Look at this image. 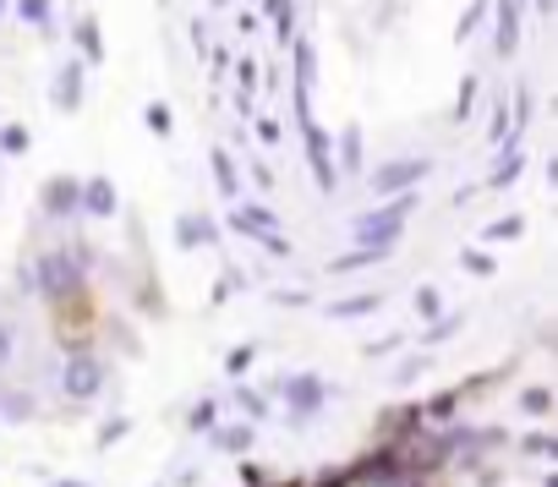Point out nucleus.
I'll use <instances>...</instances> for the list:
<instances>
[{
	"mask_svg": "<svg viewBox=\"0 0 558 487\" xmlns=\"http://www.w3.org/2000/svg\"><path fill=\"white\" fill-rule=\"evenodd\" d=\"M286 394H291V405H296V411H318V400H324L318 378H296V383H291Z\"/></svg>",
	"mask_w": 558,
	"mask_h": 487,
	"instance_id": "6e6552de",
	"label": "nucleus"
},
{
	"mask_svg": "<svg viewBox=\"0 0 558 487\" xmlns=\"http://www.w3.org/2000/svg\"><path fill=\"white\" fill-rule=\"evenodd\" d=\"M77 203H83V186H77L72 175H61V181L45 186V208H50V214H72Z\"/></svg>",
	"mask_w": 558,
	"mask_h": 487,
	"instance_id": "39448f33",
	"label": "nucleus"
},
{
	"mask_svg": "<svg viewBox=\"0 0 558 487\" xmlns=\"http://www.w3.org/2000/svg\"><path fill=\"white\" fill-rule=\"evenodd\" d=\"M77 45H83V56H88V61H105V45H99V23H94V17H83V23H77Z\"/></svg>",
	"mask_w": 558,
	"mask_h": 487,
	"instance_id": "1a4fd4ad",
	"label": "nucleus"
},
{
	"mask_svg": "<svg viewBox=\"0 0 558 487\" xmlns=\"http://www.w3.org/2000/svg\"><path fill=\"white\" fill-rule=\"evenodd\" d=\"M471 99H476V77H465V83H460V105H454V115H465V110H471Z\"/></svg>",
	"mask_w": 558,
	"mask_h": 487,
	"instance_id": "f3484780",
	"label": "nucleus"
},
{
	"mask_svg": "<svg viewBox=\"0 0 558 487\" xmlns=\"http://www.w3.org/2000/svg\"><path fill=\"white\" fill-rule=\"evenodd\" d=\"M197 241H214L208 219H181V247H197Z\"/></svg>",
	"mask_w": 558,
	"mask_h": 487,
	"instance_id": "9d476101",
	"label": "nucleus"
},
{
	"mask_svg": "<svg viewBox=\"0 0 558 487\" xmlns=\"http://www.w3.org/2000/svg\"><path fill=\"white\" fill-rule=\"evenodd\" d=\"M384 296H356V302H340V307H329L335 318H362V313H373Z\"/></svg>",
	"mask_w": 558,
	"mask_h": 487,
	"instance_id": "f8f14e48",
	"label": "nucleus"
},
{
	"mask_svg": "<svg viewBox=\"0 0 558 487\" xmlns=\"http://www.w3.org/2000/svg\"><path fill=\"white\" fill-rule=\"evenodd\" d=\"M356 165H362V132L345 126V170H356Z\"/></svg>",
	"mask_w": 558,
	"mask_h": 487,
	"instance_id": "ddd939ff",
	"label": "nucleus"
},
{
	"mask_svg": "<svg viewBox=\"0 0 558 487\" xmlns=\"http://www.w3.org/2000/svg\"><path fill=\"white\" fill-rule=\"evenodd\" d=\"M77 105H83V61L61 66L56 77V110H77Z\"/></svg>",
	"mask_w": 558,
	"mask_h": 487,
	"instance_id": "20e7f679",
	"label": "nucleus"
},
{
	"mask_svg": "<svg viewBox=\"0 0 558 487\" xmlns=\"http://www.w3.org/2000/svg\"><path fill=\"white\" fill-rule=\"evenodd\" d=\"M192 427H214V405H197L192 411Z\"/></svg>",
	"mask_w": 558,
	"mask_h": 487,
	"instance_id": "4be33fe9",
	"label": "nucleus"
},
{
	"mask_svg": "<svg viewBox=\"0 0 558 487\" xmlns=\"http://www.w3.org/2000/svg\"><path fill=\"white\" fill-rule=\"evenodd\" d=\"M66 394H72V400L99 394V362H94V356H72V367H66Z\"/></svg>",
	"mask_w": 558,
	"mask_h": 487,
	"instance_id": "7ed1b4c3",
	"label": "nucleus"
},
{
	"mask_svg": "<svg viewBox=\"0 0 558 487\" xmlns=\"http://www.w3.org/2000/svg\"><path fill=\"white\" fill-rule=\"evenodd\" d=\"M148 132H159V137L170 132V110L165 105H148Z\"/></svg>",
	"mask_w": 558,
	"mask_h": 487,
	"instance_id": "4468645a",
	"label": "nucleus"
},
{
	"mask_svg": "<svg viewBox=\"0 0 558 487\" xmlns=\"http://www.w3.org/2000/svg\"><path fill=\"white\" fill-rule=\"evenodd\" d=\"M520 405H525V411H531V416H542V411H547V405H553V394H547V389H531V394H525V400H520Z\"/></svg>",
	"mask_w": 558,
	"mask_h": 487,
	"instance_id": "2eb2a0df",
	"label": "nucleus"
},
{
	"mask_svg": "<svg viewBox=\"0 0 558 487\" xmlns=\"http://www.w3.org/2000/svg\"><path fill=\"white\" fill-rule=\"evenodd\" d=\"M83 203H88V214H116V186L110 181H88L83 186Z\"/></svg>",
	"mask_w": 558,
	"mask_h": 487,
	"instance_id": "0eeeda50",
	"label": "nucleus"
},
{
	"mask_svg": "<svg viewBox=\"0 0 558 487\" xmlns=\"http://www.w3.org/2000/svg\"><path fill=\"white\" fill-rule=\"evenodd\" d=\"M17 12H23V23H39V28H50V0H17Z\"/></svg>",
	"mask_w": 558,
	"mask_h": 487,
	"instance_id": "9b49d317",
	"label": "nucleus"
},
{
	"mask_svg": "<svg viewBox=\"0 0 558 487\" xmlns=\"http://www.w3.org/2000/svg\"><path fill=\"white\" fill-rule=\"evenodd\" d=\"M39 285H45V296H56V302L77 296V258H72V253H50V258L39 264Z\"/></svg>",
	"mask_w": 558,
	"mask_h": 487,
	"instance_id": "f257e3e1",
	"label": "nucleus"
},
{
	"mask_svg": "<svg viewBox=\"0 0 558 487\" xmlns=\"http://www.w3.org/2000/svg\"><path fill=\"white\" fill-rule=\"evenodd\" d=\"M487 235H498V241H504V235H520V219H498Z\"/></svg>",
	"mask_w": 558,
	"mask_h": 487,
	"instance_id": "aec40b11",
	"label": "nucleus"
},
{
	"mask_svg": "<svg viewBox=\"0 0 558 487\" xmlns=\"http://www.w3.org/2000/svg\"><path fill=\"white\" fill-rule=\"evenodd\" d=\"M416 313H422V318H433V313H438V296H433V291H422V296H416Z\"/></svg>",
	"mask_w": 558,
	"mask_h": 487,
	"instance_id": "412c9836",
	"label": "nucleus"
},
{
	"mask_svg": "<svg viewBox=\"0 0 558 487\" xmlns=\"http://www.w3.org/2000/svg\"><path fill=\"white\" fill-rule=\"evenodd\" d=\"M214 165H219V186H225V192H235V170H230V159H225V154H219V159H214Z\"/></svg>",
	"mask_w": 558,
	"mask_h": 487,
	"instance_id": "a211bd4d",
	"label": "nucleus"
},
{
	"mask_svg": "<svg viewBox=\"0 0 558 487\" xmlns=\"http://www.w3.org/2000/svg\"><path fill=\"white\" fill-rule=\"evenodd\" d=\"M427 175V159H400V165H384L378 175H373V186L378 192H405V186H416Z\"/></svg>",
	"mask_w": 558,
	"mask_h": 487,
	"instance_id": "f03ea898",
	"label": "nucleus"
},
{
	"mask_svg": "<svg viewBox=\"0 0 558 487\" xmlns=\"http://www.w3.org/2000/svg\"><path fill=\"white\" fill-rule=\"evenodd\" d=\"M0 143H7L12 154H23V148H28V132H23V126H7V132H0Z\"/></svg>",
	"mask_w": 558,
	"mask_h": 487,
	"instance_id": "dca6fc26",
	"label": "nucleus"
},
{
	"mask_svg": "<svg viewBox=\"0 0 558 487\" xmlns=\"http://www.w3.org/2000/svg\"><path fill=\"white\" fill-rule=\"evenodd\" d=\"M12 356V340H7V329H0V362H7Z\"/></svg>",
	"mask_w": 558,
	"mask_h": 487,
	"instance_id": "5701e85b",
	"label": "nucleus"
},
{
	"mask_svg": "<svg viewBox=\"0 0 558 487\" xmlns=\"http://www.w3.org/2000/svg\"><path fill=\"white\" fill-rule=\"evenodd\" d=\"M514 45H520V7L498 0V56H514Z\"/></svg>",
	"mask_w": 558,
	"mask_h": 487,
	"instance_id": "423d86ee",
	"label": "nucleus"
},
{
	"mask_svg": "<svg viewBox=\"0 0 558 487\" xmlns=\"http://www.w3.org/2000/svg\"><path fill=\"white\" fill-rule=\"evenodd\" d=\"M476 17H482V0H476V7L460 17V39H471V28H476Z\"/></svg>",
	"mask_w": 558,
	"mask_h": 487,
	"instance_id": "6ab92c4d",
	"label": "nucleus"
}]
</instances>
